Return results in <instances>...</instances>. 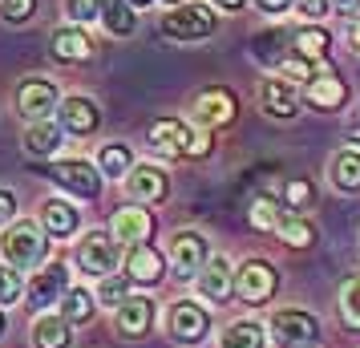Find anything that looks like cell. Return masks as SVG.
I'll use <instances>...</instances> for the list:
<instances>
[{
	"label": "cell",
	"mask_w": 360,
	"mask_h": 348,
	"mask_svg": "<svg viewBox=\"0 0 360 348\" xmlns=\"http://www.w3.org/2000/svg\"><path fill=\"white\" fill-rule=\"evenodd\" d=\"M239 114V98L231 89H202L195 98V122L198 126H227Z\"/></svg>",
	"instance_id": "cell-14"
},
{
	"label": "cell",
	"mask_w": 360,
	"mask_h": 348,
	"mask_svg": "<svg viewBox=\"0 0 360 348\" xmlns=\"http://www.w3.org/2000/svg\"><path fill=\"white\" fill-rule=\"evenodd\" d=\"M126 4H130V8H150L154 0H126Z\"/></svg>",
	"instance_id": "cell-47"
},
{
	"label": "cell",
	"mask_w": 360,
	"mask_h": 348,
	"mask_svg": "<svg viewBox=\"0 0 360 348\" xmlns=\"http://www.w3.org/2000/svg\"><path fill=\"white\" fill-rule=\"evenodd\" d=\"M57 101H61L57 98V85L45 82V77H29V82H20V89H17V110L29 117V122H45Z\"/></svg>",
	"instance_id": "cell-11"
},
{
	"label": "cell",
	"mask_w": 360,
	"mask_h": 348,
	"mask_svg": "<svg viewBox=\"0 0 360 348\" xmlns=\"http://www.w3.org/2000/svg\"><path fill=\"white\" fill-rule=\"evenodd\" d=\"M110 235L114 239H122L126 247H134V243H146L150 235H154V219H150L146 207H117L114 219H110Z\"/></svg>",
	"instance_id": "cell-12"
},
{
	"label": "cell",
	"mask_w": 360,
	"mask_h": 348,
	"mask_svg": "<svg viewBox=\"0 0 360 348\" xmlns=\"http://www.w3.org/2000/svg\"><path fill=\"white\" fill-rule=\"evenodd\" d=\"M150 146L158 154H166V158H182V154L202 158V154H211V134L191 130L179 117H162V122L150 126Z\"/></svg>",
	"instance_id": "cell-1"
},
{
	"label": "cell",
	"mask_w": 360,
	"mask_h": 348,
	"mask_svg": "<svg viewBox=\"0 0 360 348\" xmlns=\"http://www.w3.org/2000/svg\"><path fill=\"white\" fill-rule=\"evenodd\" d=\"M57 110H61V130L73 134V138H85V134H94L101 126V110L89 98H82V94L57 101Z\"/></svg>",
	"instance_id": "cell-15"
},
{
	"label": "cell",
	"mask_w": 360,
	"mask_h": 348,
	"mask_svg": "<svg viewBox=\"0 0 360 348\" xmlns=\"http://www.w3.org/2000/svg\"><path fill=\"white\" fill-rule=\"evenodd\" d=\"M283 199H288V207H292V211H304V207L311 202V183H308V179H292V183H288V191H283Z\"/></svg>",
	"instance_id": "cell-37"
},
{
	"label": "cell",
	"mask_w": 360,
	"mask_h": 348,
	"mask_svg": "<svg viewBox=\"0 0 360 348\" xmlns=\"http://www.w3.org/2000/svg\"><path fill=\"white\" fill-rule=\"evenodd\" d=\"M332 4H336L340 13H348V17H356L360 13V0H332Z\"/></svg>",
	"instance_id": "cell-45"
},
{
	"label": "cell",
	"mask_w": 360,
	"mask_h": 348,
	"mask_svg": "<svg viewBox=\"0 0 360 348\" xmlns=\"http://www.w3.org/2000/svg\"><path fill=\"white\" fill-rule=\"evenodd\" d=\"M344 98H348V85L332 69H320V73H311L304 82V101H311L316 110H340Z\"/></svg>",
	"instance_id": "cell-13"
},
{
	"label": "cell",
	"mask_w": 360,
	"mask_h": 348,
	"mask_svg": "<svg viewBox=\"0 0 360 348\" xmlns=\"http://www.w3.org/2000/svg\"><path fill=\"white\" fill-rule=\"evenodd\" d=\"M69 332H73V324H65L61 316H41L33 328V340L37 348H69Z\"/></svg>",
	"instance_id": "cell-25"
},
{
	"label": "cell",
	"mask_w": 360,
	"mask_h": 348,
	"mask_svg": "<svg viewBox=\"0 0 360 348\" xmlns=\"http://www.w3.org/2000/svg\"><path fill=\"white\" fill-rule=\"evenodd\" d=\"M61 138H65L61 126H53V122H29V130H25V154L49 158L53 150L61 146Z\"/></svg>",
	"instance_id": "cell-23"
},
{
	"label": "cell",
	"mask_w": 360,
	"mask_h": 348,
	"mask_svg": "<svg viewBox=\"0 0 360 348\" xmlns=\"http://www.w3.org/2000/svg\"><path fill=\"white\" fill-rule=\"evenodd\" d=\"M162 271H166L162 255L150 247V243H134V247L126 251V280H134V283H158V280H162Z\"/></svg>",
	"instance_id": "cell-17"
},
{
	"label": "cell",
	"mask_w": 360,
	"mask_h": 348,
	"mask_svg": "<svg viewBox=\"0 0 360 348\" xmlns=\"http://www.w3.org/2000/svg\"><path fill=\"white\" fill-rule=\"evenodd\" d=\"M267 336H263L259 320H235L227 332H223V348H263Z\"/></svg>",
	"instance_id": "cell-27"
},
{
	"label": "cell",
	"mask_w": 360,
	"mask_h": 348,
	"mask_svg": "<svg viewBox=\"0 0 360 348\" xmlns=\"http://www.w3.org/2000/svg\"><path fill=\"white\" fill-rule=\"evenodd\" d=\"M150 320H154V304L146 296H126L117 304V332L134 340V336H146L150 332Z\"/></svg>",
	"instance_id": "cell-16"
},
{
	"label": "cell",
	"mask_w": 360,
	"mask_h": 348,
	"mask_svg": "<svg viewBox=\"0 0 360 348\" xmlns=\"http://www.w3.org/2000/svg\"><path fill=\"white\" fill-rule=\"evenodd\" d=\"M231 288H235V296L243 299V304H267V299L276 296L279 276H276V267L271 264H263V259H247V264L235 271Z\"/></svg>",
	"instance_id": "cell-4"
},
{
	"label": "cell",
	"mask_w": 360,
	"mask_h": 348,
	"mask_svg": "<svg viewBox=\"0 0 360 348\" xmlns=\"http://www.w3.org/2000/svg\"><path fill=\"white\" fill-rule=\"evenodd\" d=\"M271 328H276V340L283 348H311L316 340H320V324H316V316L300 312V308H283V312H276Z\"/></svg>",
	"instance_id": "cell-6"
},
{
	"label": "cell",
	"mask_w": 360,
	"mask_h": 348,
	"mask_svg": "<svg viewBox=\"0 0 360 348\" xmlns=\"http://www.w3.org/2000/svg\"><path fill=\"white\" fill-rule=\"evenodd\" d=\"M49 179L61 191H69V195H77V199H98L101 195V170L94 162H85V158H61V162L49 166Z\"/></svg>",
	"instance_id": "cell-3"
},
{
	"label": "cell",
	"mask_w": 360,
	"mask_h": 348,
	"mask_svg": "<svg viewBox=\"0 0 360 348\" xmlns=\"http://www.w3.org/2000/svg\"><path fill=\"white\" fill-rule=\"evenodd\" d=\"M20 299V276L17 267H4L0 264V308H8V304H17Z\"/></svg>",
	"instance_id": "cell-36"
},
{
	"label": "cell",
	"mask_w": 360,
	"mask_h": 348,
	"mask_svg": "<svg viewBox=\"0 0 360 348\" xmlns=\"http://www.w3.org/2000/svg\"><path fill=\"white\" fill-rule=\"evenodd\" d=\"M231 259H223V255H211L207 259V267L198 271V292L207 299H227L231 296Z\"/></svg>",
	"instance_id": "cell-21"
},
{
	"label": "cell",
	"mask_w": 360,
	"mask_h": 348,
	"mask_svg": "<svg viewBox=\"0 0 360 348\" xmlns=\"http://www.w3.org/2000/svg\"><path fill=\"white\" fill-rule=\"evenodd\" d=\"M65 17L73 25H89L101 17V0H65Z\"/></svg>",
	"instance_id": "cell-34"
},
{
	"label": "cell",
	"mask_w": 360,
	"mask_h": 348,
	"mask_svg": "<svg viewBox=\"0 0 360 348\" xmlns=\"http://www.w3.org/2000/svg\"><path fill=\"white\" fill-rule=\"evenodd\" d=\"M251 4H255L259 13H267V17H283V13L292 8L295 0H251Z\"/></svg>",
	"instance_id": "cell-42"
},
{
	"label": "cell",
	"mask_w": 360,
	"mask_h": 348,
	"mask_svg": "<svg viewBox=\"0 0 360 348\" xmlns=\"http://www.w3.org/2000/svg\"><path fill=\"white\" fill-rule=\"evenodd\" d=\"M328 49H332V37H328L320 25H308V29L292 33V53L295 57H304L308 65H316L320 57H328Z\"/></svg>",
	"instance_id": "cell-24"
},
{
	"label": "cell",
	"mask_w": 360,
	"mask_h": 348,
	"mask_svg": "<svg viewBox=\"0 0 360 348\" xmlns=\"http://www.w3.org/2000/svg\"><path fill=\"white\" fill-rule=\"evenodd\" d=\"M77 264H82L85 276H98V280L114 276V267H117V239L110 231H94L82 243V251H77Z\"/></svg>",
	"instance_id": "cell-8"
},
{
	"label": "cell",
	"mask_w": 360,
	"mask_h": 348,
	"mask_svg": "<svg viewBox=\"0 0 360 348\" xmlns=\"http://www.w3.org/2000/svg\"><path fill=\"white\" fill-rule=\"evenodd\" d=\"M348 37H352V45H356V53H360V20H352V29H348Z\"/></svg>",
	"instance_id": "cell-46"
},
{
	"label": "cell",
	"mask_w": 360,
	"mask_h": 348,
	"mask_svg": "<svg viewBox=\"0 0 360 348\" xmlns=\"http://www.w3.org/2000/svg\"><path fill=\"white\" fill-rule=\"evenodd\" d=\"M279 223V207L271 195H259V199L251 202V227H259V231H271Z\"/></svg>",
	"instance_id": "cell-33"
},
{
	"label": "cell",
	"mask_w": 360,
	"mask_h": 348,
	"mask_svg": "<svg viewBox=\"0 0 360 348\" xmlns=\"http://www.w3.org/2000/svg\"><path fill=\"white\" fill-rule=\"evenodd\" d=\"M126 288H130V280L105 276V280H101V288H98V296H94V299H101V304H122V299H126Z\"/></svg>",
	"instance_id": "cell-38"
},
{
	"label": "cell",
	"mask_w": 360,
	"mask_h": 348,
	"mask_svg": "<svg viewBox=\"0 0 360 348\" xmlns=\"http://www.w3.org/2000/svg\"><path fill=\"white\" fill-rule=\"evenodd\" d=\"M49 49H53L57 61H89V57H94V41L85 37L82 25H61V29L53 33Z\"/></svg>",
	"instance_id": "cell-18"
},
{
	"label": "cell",
	"mask_w": 360,
	"mask_h": 348,
	"mask_svg": "<svg viewBox=\"0 0 360 348\" xmlns=\"http://www.w3.org/2000/svg\"><path fill=\"white\" fill-rule=\"evenodd\" d=\"M126 191H130V199H142V202H162L170 183H166V174L158 166H134L130 174H126Z\"/></svg>",
	"instance_id": "cell-19"
},
{
	"label": "cell",
	"mask_w": 360,
	"mask_h": 348,
	"mask_svg": "<svg viewBox=\"0 0 360 348\" xmlns=\"http://www.w3.org/2000/svg\"><path fill=\"white\" fill-rule=\"evenodd\" d=\"M276 231L283 235V243H292V247H311V243H316L311 223H308V219H300V215H279Z\"/></svg>",
	"instance_id": "cell-31"
},
{
	"label": "cell",
	"mask_w": 360,
	"mask_h": 348,
	"mask_svg": "<svg viewBox=\"0 0 360 348\" xmlns=\"http://www.w3.org/2000/svg\"><path fill=\"white\" fill-rule=\"evenodd\" d=\"M207 332H211V316H207V308H198L195 299H179L170 308V336L174 340L198 344V340H207Z\"/></svg>",
	"instance_id": "cell-9"
},
{
	"label": "cell",
	"mask_w": 360,
	"mask_h": 348,
	"mask_svg": "<svg viewBox=\"0 0 360 348\" xmlns=\"http://www.w3.org/2000/svg\"><path fill=\"white\" fill-rule=\"evenodd\" d=\"M263 110L271 117H295V110H300V101H295V85L283 82V77H267L263 82Z\"/></svg>",
	"instance_id": "cell-22"
},
{
	"label": "cell",
	"mask_w": 360,
	"mask_h": 348,
	"mask_svg": "<svg viewBox=\"0 0 360 348\" xmlns=\"http://www.w3.org/2000/svg\"><path fill=\"white\" fill-rule=\"evenodd\" d=\"M4 328H8V324H4V312H0V336H4Z\"/></svg>",
	"instance_id": "cell-48"
},
{
	"label": "cell",
	"mask_w": 360,
	"mask_h": 348,
	"mask_svg": "<svg viewBox=\"0 0 360 348\" xmlns=\"http://www.w3.org/2000/svg\"><path fill=\"white\" fill-rule=\"evenodd\" d=\"M162 33L174 41H207L214 33V13L207 4H179L162 17Z\"/></svg>",
	"instance_id": "cell-5"
},
{
	"label": "cell",
	"mask_w": 360,
	"mask_h": 348,
	"mask_svg": "<svg viewBox=\"0 0 360 348\" xmlns=\"http://www.w3.org/2000/svg\"><path fill=\"white\" fill-rule=\"evenodd\" d=\"M207 239L198 231H179L170 239V264H174V276L179 280H195L198 271L207 267Z\"/></svg>",
	"instance_id": "cell-7"
},
{
	"label": "cell",
	"mask_w": 360,
	"mask_h": 348,
	"mask_svg": "<svg viewBox=\"0 0 360 348\" xmlns=\"http://www.w3.org/2000/svg\"><path fill=\"white\" fill-rule=\"evenodd\" d=\"M0 251H4L8 267H37L49 255V235H45V227H37L33 219H20L13 227H4Z\"/></svg>",
	"instance_id": "cell-2"
},
{
	"label": "cell",
	"mask_w": 360,
	"mask_h": 348,
	"mask_svg": "<svg viewBox=\"0 0 360 348\" xmlns=\"http://www.w3.org/2000/svg\"><path fill=\"white\" fill-rule=\"evenodd\" d=\"M101 20H105V29L110 37H130L138 17H134V8L126 0H101Z\"/></svg>",
	"instance_id": "cell-26"
},
{
	"label": "cell",
	"mask_w": 360,
	"mask_h": 348,
	"mask_svg": "<svg viewBox=\"0 0 360 348\" xmlns=\"http://www.w3.org/2000/svg\"><path fill=\"white\" fill-rule=\"evenodd\" d=\"M279 65H283V73H288V77H295V82H308V77H311V65L304 61V57H295V53H288Z\"/></svg>",
	"instance_id": "cell-40"
},
{
	"label": "cell",
	"mask_w": 360,
	"mask_h": 348,
	"mask_svg": "<svg viewBox=\"0 0 360 348\" xmlns=\"http://www.w3.org/2000/svg\"><path fill=\"white\" fill-rule=\"evenodd\" d=\"M13 215H17V195H13L8 186H0V227H4Z\"/></svg>",
	"instance_id": "cell-41"
},
{
	"label": "cell",
	"mask_w": 360,
	"mask_h": 348,
	"mask_svg": "<svg viewBox=\"0 0 360 348\" xmlns=\"http://www.w3.org/2000/svg\"><path fill=\"white\" fill-rule=\"evenodd\" d=\"M332 183L336 191H360V154L356 150H340L336 154V162H332Z\"/></svg>",
	"instance_id": "cell-28"
},
{
	"label": "cell",
	"mask_w": 360,
	"mask_h": 348,
	"mask_svg": "<svg viewBox=\"0 0 360 348\" xmlns=\"http://www.w3.org/2000/svg\"><path fill=\"white\" fill-rule=\"evenodd\" d=\"M295 8H300L308 20H320L328 13V0H295Z\"/></svg>",
	"instance_id": "cell-43"
},
{
	"label": "cell",
	"mask_w": 360,
	"mask_h": 348,
	"mask_svg": "<svg viewBox=\"0 0 360 348\" xmlns=\"http://www.w3.org/2000/svg\"><path fill=\"white\" fill-rule=\"evenodd\" d=\"M41 227L53 239H69V235H77V227H82V215H77V207H69V199H49L45 211H41Z\"/></svg>",
	"instance_id": "cell-20"
},
{
	"label": "cell",
	"mask_w": 360,
	"mask_h": 348,
	"mask_svg": "<svg viewBox=\"0 0 360 348\" xmlns=\"http://www.w3.org/2000/svg\"><path fill=\"white\" fill-rule=\"evenodd\" d=\"M130 166H134V154L122 146V142H114V146H101V154H98L101 179H126V174H130Z\"/></svg>",
	"instance_id": "cell-30"
},
{
	"label": "cell",
	"mask_w": 360,
	"mask_h": 348,
	"mask_svg": "<svg viewBox=\"0 0 360 348\" xmlns=\"http://www.w3.org/2000/svg\"><path fill=\"white\" fill-rule=\"evenodd\" d=\"M37 13V0H0V17L8 25H25Z\"/></svg>",
	"instance_id": "cell-35"
},
{
	"label": "cell",
	"mask_w": 360,
	"mask_h": 348,
	"mask_svg": "<svg viewBox=\"0 0 360 348\" xmlns=\"http://www.w3.org/2000/svg\"><path fill=\"white\" fill-rule=\"evenodd\" d=\"M94 292H85V288H69L65 296H61V320L65 324H85L89 316H94Z\"/></svg>",
	"instance_id": "cell-29"
},
{
	"label": "cell",
	"mask_w": 360,
	"mask_h": 348,
	"mask_svg": "<svg viewBox=\"0 0 360 348\" xmlns=\"http://www.w3.org/2000/svg\"><path fill=\"white\" fill-rule=\"evenodd\" d=\"M267 37V41H255V57H263V61H271V65H279V61H283V57H279V41H283V37L279 33H263Z\"/></svg>",
	"instance_id": "cell-39"
},
{
	"label": "cell",
	"mask_w": 360,
	"mask_h": 348,
	"mask_svg": "<svg viewBox=\"0 0 360 348\" xmlns=\"http://www.w3.org/2000/svg\"><path fill=\"white\" fill-rule=\"evenodd\" d=\"M166 4H182V0H166Z\"/></svg>",
	"instance_id": "cell-49"
},
{
	"label": "cell",
	"mask_w": 360,
	"mask_h": 348,
	"mask_svg": "<svg viewBox=\"0 0 360 348\" xmlns=\"http://www.w3.org/2000/svg\"><path fill=\"white\" fill-rule=\"evenodd\" d=\"M69 292V259H61V264H49L41 267L33 276V283H29V308H49V304H57V299Z\"/></svg>",
	"instance_id": "cell-10"
},
{
	"label": "cell",
	"mask_w": 360,
	"mask_h": 348,
	"mask_svg": "<svg viewBox=\"0 0 360 348\" xmlns=\"http://www.w3.org/2000/svg\"><path fill=\"white\" fill-rule=\"evenodd\" d=\"M340 316L352 328H360V276H352V280L340 288Z\"/></svg>",
	"instance_id": "cell-32"
},
{
	"label": "cell",
	"mask_w": 360,
	"mask_h": 348,
	"mask_svg": "<svg viewBox=\"0 0 360 348\" xmlns=\"http://www.w3.org/2000/svg\"><path fill=\"white\" fill-rule=\"evenodd\" d=\"M211 4H219L223 13H239V8H247V0H211Z\"/></svg>",
	"instance_id": "cell-44"
}]
</instances>
